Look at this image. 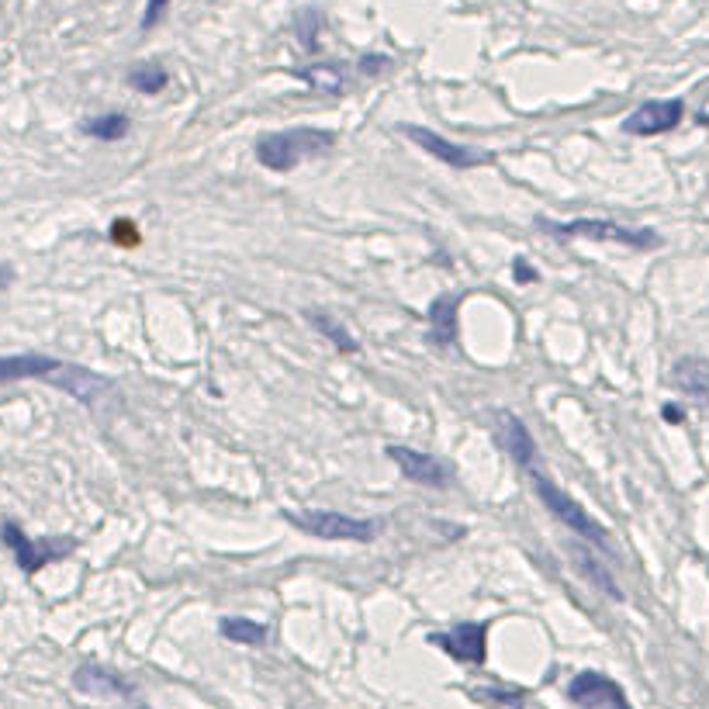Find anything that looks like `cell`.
Returning a JSON list of instances; mask_svg holds the SVG:
<instances>
[{"label": "cell", "mask_w": 709, "mask_h": 709, "mask_svg": "<svg viewBox=\"0 0 709 709\" xmlns=\"http://www.w3.org/2000/svg\"><path fill=\"white\" fill-rule=\"evenodd\" d=\"M14 381H45L84 405H94V398L111 388L108 377L87 371V367L66 364L59 357H45V353H0V384Z\"/></svg>", "instance_id": "1"}, {"label": "cell", "mask_w": 709, "mask_h": 709, "mask_svg": "<svg viewBox=\"0 0 709 709\" xmlns=\"http://www.w3.org/2000/svg\"><path fill=\"white\" fill-rule=\"evenodd\" d=\"M336 146V132L326 128H284V132H267L256 139V160L267 170L288 173L298 163L326 156Z\"/></svg>", "instance_id": "2"}, {"label": "cell", "mask_w": 709, "mask_h": 709, "mask_svg": "<svg viewBox=\"0 0 709 709\" xmlns=\"http://www.w3.org/2000/svg\"><path fill=\"white\" fill-rule=\"evenodd\" d=\"M291 526H298L301 533L319 540H353V543H371L377 533H381V519H357L346 516V512L333 509H298V512H284Z\"/></svg>", "instance_id": "3"}, {"label": "cell", "mask_w": 709, "mask_h": 709, "mask_svg": "<svg viewBox=\"0 0 709 709\" xmlns=\"http://www.w3.org/2000/svg\"><path fill=\"white\" fill-rule=\"evenodd\" d=\"M530 478H533V488H537L540 502L547 505V509L554 512V516L561 519V523L568 526V530H575L582 540L595 543V547L606 550V554H613V543H609V533L602 530V526L595 523V519L588 516V512H585L575 499H571L568 492H561V488H557L554 481L547 478V474H540L537 467H530Z\"/></svg>", "instance_id": "4"}, {"label": "cell", "mask_w": 709, "mask_h": 709, "mask_svg": "<svg viewBox=\"0 0 709 709\" xmlns=\"http://www.w3.org/2000/svg\"><path fill=\"white\" fill-rule=\"evenodd\" d=\"M543 229L557 232V236H578L592 239V243H616L630 246V250H654L661 236L654 229H630V225L609 222V218H575V222H540Z\"/></svg>", "instance_id": "5"}, {"label": "cell", "mask_w": 709, "mask_h": 709, "mask_svg": "<svg viewBox=\"0 0 709 709\" xmlns=\"http://www.w3.org/2000/svg\"><path fill=\"white\" fill-rule=\"evenodd\" d=\"M0 540H4V547L14 554V561H18V568L25 571V575H39L45 564L59 561V557H66L73 547H77L70 537L32 540L18 523H14V519H4V523H0Z\"/></svg>", "instance_id": "6"}, {"label": "cell", "mask_w": 709, "mask_h": 709, "mask_svg": "<svg viewBox=\"0 0 709 709\" xmlns=\"http://www.w3.org/2000/svg\"><path fill=\"white\" fill-rule=\"evenodd\" d=\"M402 135H409L419 149H426L429 156H436V160L447 163V167L467 170V167H485V163H492V153L474 149V146H460V142H450V139H443V135H436L433 128L402 125Z\"/></svg>", "instance_id": "7"}, {"label": "cell", "mask_w": 709, "mask_h": 709, "mask_svg": "<svg viewBox=\"0 0 709 709\" xmlns=\"http://www.w3.org/2000/svg\"><path fill=\"white\" fill-rule=\"evenodd\" d=\"M685 118V101L682 97H668V101H644L640 108H633L630 115L623 118V132L626 135H640V139H651V135H665L671 128H678Z\"/></svg>", "instance_id": "8"}, {"label": "cell", "mask_w": 709, "mask_h": 709, "mask_svg": "<svg viewBox=\"0 0 709 709\" xmlns=\"http://www.w3.org/2000/svg\"><path fill=\"white\" fill-rule=\"evenodd\" d=\"M568 699L582 709H633L620 682H613L609 675H599V671H578L568 682Z\"/></svg>", "instance_id": "9"}, {"label": "cell", "mask_w": 709, "mask_h": 709, "mask_svg": "<svg viewBox=\"0 0 709 709\" xmlns=\"http://www.w3.org/2000/svg\"><path fill=\"white\" fill-rule=\"evenodd\" d=\"M429 644L443 647L460 665H481L488 654V623H460L454 630L433 633Z\"/></svg>", "instance_id": "10"}, {"label": "cell", "mask_w": 709, "mask_h": 709, "mask_svg": "<svg viewBox=\"0 0 709 709\" xmlns=\"http://www.w3.org/2000/svg\"><path fill=\"white\" fill-rule=\"evenodd\" d=\"M388 457L398 464V471L405 474L409 481H416V485H426V488H443L450 485V478H454V471H450V464H443L440 457L433 454H422V450H412V447H388Z\"/></svg>", "instance_id": "11"}, {"label": "cell", "mask_w": 709, "mask_h": 709, "mask_svg": "<svg viewBox=\"0 0 709 709\" xmlns=\"http://www.w3.org/2000/svg\"><path fill=\"white\" fill-rule=\"evenodd\" d=\"M499 436H502L505 450H509V457L516 460L519 467L530 471V467L537 464V440L530 436V429H526L523 419H516L512 412H499Z\"/></svg>", "instance_id": "12"}, {"label": "cell", "mask_w": 709, "mask_h": 709, "mask_svg": "<svg viewBox=\"0 0 709 709\" xmlns=\"http://www.w3.org/2000/svg\"><path fill=\"white\" fill-rule=\"evenodd\" d=\"M73 685H77L80 692H87V696H122V699L135 696L132 685L122 682L115 671L94 665V661H87V665L77 668V675H73Z\"/></svg>", "instance_id": "13"}, {"label": "cell", "mask_w": 709, "mask_h": 709, "mask_svg": "<svg viewBox=\"0 0 709 709\" xmlns=\"http://www.w3.org/2000/svg\"><path fill=\"white\" fill-rule=\"evenodd\" d=\"M671 384L689 398L709 405V360L706 357H678L671 367Z\"/></svg>", "instance_id": "14"}, {"label": "cell", "mask_w": 709, "mask_h": 709, "mask_svg": "<svg viewBox=\"0 0 709 709\" xmlns=\"http://www.w3.org/2000/svg\"><path fill=\"white\" fill-rule=\"evenodd\" d=\"M457 312H460V298L457 294H440V298L429 305V339L433 343H454L457 339Z\"/></svg>", "instance_id": "15"}, {"label": "cell", "mask_w": 709, "mask_h": 709, "mask_svg": "<svg viewBox=\"0 0 709 709\" xmlns=\"http://www.w3.org/2000/svg\"><path fill=\"white\" fill-rule=\"evenodd\" d=\"M571 564H575V568L582 571V575H585L595 588H599V592H606L609 599L623 602V588L616 585V578L609 575V568H606V564H602L599 557H595L588 547H575V550H571Z\"/></svg>", "instance_id": "16"}, {"label": "cell", "mask_w": 709, "mask_h": 709, "mask_svg": "<svg viewBox=\"0 0 709 709\" xmlns=\"http://www.w3.org/2000/svg\"><path fill=\"white\" fill-rule=\"evenodd\" d=\"M84 135L97 142H122L128 132H132V118L122 115V111H104V115H94L87 118L84 125Z\"/></svg>", "instance_id": "17"}, {"label": "cell", "mask_w": 709, "mask_h": 709, "mask_svg": "<svg viewBox=\"0 0 709 709\" xmlns=\"http://www.w3.org/2000/svg\"><path fill=\"white\" fill-rule=\"evenodd\" d=\"M222 633L232 640V644H246V647H263L267 644V626L256 620H243V616H225Z\"/></svg>", "instance_id": "18"}, {"label": "cell", "mask_w": 709, "mask_h": 709, "mask_svg": "<svg viewBox=\"0 0 709 709\" xmlns=\"http://www.w3.org/2000/svg\"><path fill=\"white\" fill-rule=\"evenodd\" d=\"M308 322H312V326L319 329V333L326 336V339H333V346H336L339 353H360V343L350 333H346V326H343V322H336L333 315L308 312Z\"/></svg>", "instance_id": "19"}, {"label": "cell", "mask_w": 709, "mask_h": 709, "mask_svg": "<svg viewBox=\"0 0 709 709\" xmlns=\"http://www.w3.org/2000/svg\"><path fill=\"white\" fill-rule=\"evenodd\" d=\"M308 87L315 90H329V94H339L346 84V70L339 63H319V66H308V70L298 73Z\"/></svg>", "instance_id": "20"}, {"label": "cell", "mask_w": 709, "mask_h": 709, "mask_svg": "<svg viewBox=\"0 0 709 709\" xmlns=\"http://www.w3.org/2000/svg\"><path fill=\"white\" fill-rule=\"evenodd\" d=\"M128 84L139 90V94H160L167 87V70L160 63H139L128 70Z\"/></svg>", "instance_id": "21"}, {"label": "cell", "mask_w": 709, "mask_h": 709, "mask_svg": "<svg viewBox=\"0 0 709 709\" xmlns=\"http://www.w3.org/2000/svg\"><path fill=\"white\" fill-rule=\"evenodd\" d=\"M294 32H298L301 45H305L308 52L319 49V32H322V14L315 11V7H305V11L298 14V21H294Z\"/></svg>", "instance_id": "22"}, {"label": "cell", "mask_w": 709, "mask_h": 709, "mask_svg": "<svg viewBox=\"0 0 709 709\" xmlns=\"http://www.w3.org/2000/svg\"><path fill=\"white\" fill-rule=\"evenodd\" d=\"M167 7H170V0H146V14H142V28H153L156 21L167 14Z\"/></svg>", "instance_id": "23"}, {"label": "cell", "mask_w": 709, "mask_h": 709, "mask_svg": "<svg viewBox=\"0 0 709 709\" xmlns=\"http://www.w3.org/2000/svg\"><path fill=\"white\" fill-rule=\"evenodd\" d=\"M388 63H391L388 56H374V52H367V56H360V73H364V77H374V73H381Z\"/></svg>", "instance_id": "24"}, {"label": "cell", "mask_w": 709, "mask_h": 709, "mask_svg": "<svg viewBox=\"0 0 709 709\" xmlns=\"http://www.w3.org/2000/svg\"><path fill=\"white\" fill-rule=\"evenodd\" d=\"M512 270H516V281H523V284L537 281V270H533L526 260H516V263H512Z\"/></svg>", "instance_id": "25"}, {"label": "cell", "mask_w": 709, "mask_h": 709, "mask_svg": "<svg viewBox=\"0 0 709 709\" xmlns=\"http://www.w3.org/2000/svg\"><path fill=\"white\" fill-rule=\"evenodd\" d=\"M14 277H18V274H14V267H11V263H0V291H7V288H11V284H14Z\"/></svg>", "instance_id": "26"}, {"label": "cell", "mask_w": 709, "mask_h": 709, "mask_svg": "<svg viewBox=\"0 0 709 709\" xmlns=\"http://www.w3.org/2000/svg\"><path fill=\"white\" fill-rule=\"evenodd\" d=\"M661 412H665V422H675V426H678V422H685V416H682V409H678V405H665Z\"/></svg>", "instance_id": "27"}]
</instances>
